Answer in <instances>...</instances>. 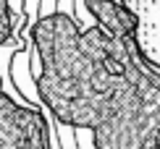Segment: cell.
<instances>
[{
	"label": "cell",
	"mask_w": 160,
	"mask_h": 149,
	"mask_svg": "<svg viewBox=\"0 0 160 149\" xmlns=\"http://www.w3.org/2000/svg\"><path fill=\"white\" fill-rule=\"evenodd\" d=\"M55 128H58V139H61L63 149H79L76 139H74V128H68V126H55Z\"/></svg>",
	"instance_id": "6da1fadb"
},
{
	"label": "cell",
	"mask_w": 160,
	"mask_h": 149,
	"mask_svg": "<svg viewBox=\"0 0 160 149\" xmlns=\"http://www.w3.org/2000/svg\"><path fill=\"white\" fill-rule=\"evenodd\" d=\"M74 139H76V147H79V149H95V147L89 144V131H79V128H76V131H74Z\"/></svg>",
	"instance_id": "7a4b0ae2"
}]
</instances>
